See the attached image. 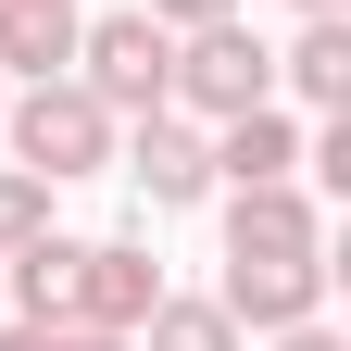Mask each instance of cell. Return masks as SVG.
I'll use <instances>...</instances> for the list:
<instances>
[{
    "mask_svg": "<svg viewBox=\"0 0 351 351\" xmlns=\"http://www.w3.org/2000/svg\"><path fill=\"white\" fill-rule=\"evenodd\" d=\"M0 125H13V163L51 176V189H63V176H101L113 138H125V125L88 101L75 75H25V88H0Z\"/></svg>",
    "mask_w": 351,
    "mask_h": 351,
    "instance_id": "6da1fadb",
    "label": "cell"
},
{
    "mask_svg": "<svg viewBox=\"0 0 351 351\" xmlns=\"http://www.w3.org/2000/svg\"><path fill=\"white\" fill-rule=\"evenodd\" d=\"M251 101H276V51L239 25V13H213V25H176V75H163V113H189V125H226Z\"/></svg>",
    "mask_w": 351,
    "mask_h": 351,
    "instance_id": "7a4b0ae2",
    "label": "cell"
},
{
    "mask_svg": "<svg viewBox=\"0 0 351 351\" xmlns=\"http://www.w3.org/2000/svg\"><path fill=\"white\" fill-rule=\"evenodd\" d=\"M138 13H163V25H213V13H239V0H138Z\"/></svg>",
    "mask_w": 351,
    "mask_h": 351,
    "instance_id": "5bb4252c",
    "label": "cell"
},
{
    "mask_svg": "<svg viewBox=\"0 0 351 351\" xmlns=\"http://www.w3.org/2000/svg\"><path fill=\"white\" fill-rule=\"evenodd\" d=\"M326 276L339 263L314 251V263H226V314H239V339H276V326H301V314H326Z\"/></svg>",
    "mask_w": 351,
    "mask_h": 351,
    "instance_id": "52a82bcc",
    "label": "cell"
},
{
    "mask_svg": "<svg viewBox=\"0 0 351 351\" xmlns=\"http://www.w3.org/2000/svg\"><path fill=\"white\" fill-rule=\"evenodd\" d=\"M75 0H0V75H63L75 63Z\"/></svg>",
    "mask_w": 351,
    "mask_h": 351,
    "instance_id": "8fae6325",
    "label": "cell"
},
{
    "mask_svg": "<svg viewBox=\"0 0 351 351\" xmlns=\"http://www.w3.org/2000/svg\"><path fill=\"white\" fill-rule=\"evenodd\" d=\"M276 351H339V326H326V314H301V326H276Z\"/></svg>",
    "mask_w": 351,
    "mask_h": 351,
    "instance_id": "9a60e30c",
    "label": "cell"
},
{
    "mask_svg": "<svg viewBox=\"0 0 351 351\" xmlns=\"http://www.w3.org/2000/svg\"><path fill=\"white\" fill-rule=\"evenodd\" d=\"M314 251H326V213L289 176L276 189H226V263H314Z\"/></svg>",
    "mask_w": 351,
    "mask_h": 351,
    "instance_id": "5b68a950",
    "label": "cell"
},
{
    "mask_svg": "<svg viewBox=\"0 0 351 351\" xmlns=\"http://www.w3.org/2000/svg\"><path fill=\"white\" fill-rule=\"evenodd\" d=\"M163 75H176V25H163V13H101V25H75V88H88L113 125L163 113Z\"/></svg>",
    "mask_w": 351,
    "mask_h": 351,
    "instance_id": "3957f363",
    "label": "cell"
},
{
    "mask_svg": "<svg viewBox=\"0 0 351 351\" xmlns=\"http://www.w3.org/2000/svg\"><path fill=\"white\" fill-rule=\"evenodd\" d=\"M113 151H125V176H138L151 213H189L213 189V125H189V113H138V138H113Z\"/></svg>",
    "mask_w": 351,
    "mask_h": 351,
    "instance_id": "277c9868",
    "label": "cell"
},
{
    "mask_svg": "<svg viewBox=\"0 0 351 351\" xmlns=\"http://www.w3.org/2000/svg\"><path fill=\"white\" fill-rule=\"evenodd\" d=\"M301 13H351V0H301Z\"/></svg>",
    "mask_w": 351,
    "mask_h": 351,
    "instance_id": "e0dca14e",
    "label": "cell"
},
{
    "mask_svg": "<svg viewBox=\"0 0 351 351\" xmlns=\"http://www.w3.org/2000/svg\"><path fill=\"white\" fill-rule=\"evenodd\" d=\"M75 251L63 226H38L25 251H0V314H25V326H75Z\"/></svg>",
    "mask_w": 351,
    "mask_h": 351,
    "instance_id": "ba28073f",
    "label": "cell"
},
{
    "mask_svg": "<svg viewBox=\"0 0 351 351\" xmlns=\"http://www.w3.org/2000/svg\"><path fill=\"white\" fill-rule=\"evenodd\" d=\"M163 301V263L138 239H88L75 251V326H113V339H138V314Z\"/></svg>",
    "mask_w": 351,
    "mask_h": 351,
    "instance_id": "8992f818",
    "label": "cell"
},
{
    "mask_svg": "<svg viewBox=\"0 0 351 351\" xmlns=\"http://www.w3.org/2000/svg\"><path fill=\"white\" fill-rule=\"evenodd\" d=\"M213 176H226V189H276V176H301V125H289L276 101L226 113V125H213Z\"/></svg>",
    "mask_w": 351,
    "mask_h": 351,
    "instance_id": "9c48e42d",
    "label": "cell"
},
{
    "mask_svg": "<svg viewBox=\"0 0 351 351\" xmlns=\"http://www.w3.org/2000/svg\"><path fill=\"white\" fill-rule=\"evenodd\" d=\"M138 351H251L239 339V314H226V301H151V314H138Z\"/></svg>",
    "mask_w": 351,
    "mask_h": 351,
    "instance_id": "7c38bea8",
    "label": "cell"
},
{
    "mask_svg": "<svg viewBox=\"0 0 351 351\" xmlns=\"http://www.w3.org/2000/svg\"><path fill=\"white\" fill-rule=\"evenodd\" d=\"M38 226H51V176H25V163H0V251H25Z\"/></svg>",
    "mask_w": 351,
    "mask_h": 351,
    "instance_id": "4fadbf2b",
    "label": "cell"
},
{
    "mask_svg": "<svg viewBox=\"0 0 351 351\" xmlns=\"http://www.w3.org/2000/svg\"><path fill=\"white\" fill-rule=\"evenodd\" d=\"M276 88H301L314 113L351 101V13H301V38L276 51Z\"/></svg>",
    "mask_w": 351,
    "mask_h": 351,
    "instance_id": "30bf717a",
    "label": "cell"
},
{
    "mask_svg": "<svg viewBox=\"0 0 351 351\" xmlns=\"http://www.w3.org/2000/svg\"><path fill=\"white\" fill-rule=\"evenodd\" d=\"M51 351H138V339H113V326H51Z\"/></svg>",
    "mask_w": 351,
    "mask_h": 351,
    "instance_id": "2e32d148",
    "label": "cell"
}]
</instances>
